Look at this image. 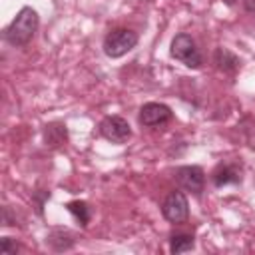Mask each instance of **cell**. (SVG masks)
I'll use <instances>...</instances> for the list:
<instances>
[{
    "mask_svg": "<svg viewBox=\"0 0 255 255\" xmlns=\"http://www.w3.org/2000/svg\"><path fill=\"white\" fill-rule=\"evenodd\" d=\"M0 251H2L4 255H12V253L18 251V245H16L10 237H2V239H0Z\"/></svg>",
    "mask_w": 255,
    "mask_h": 255,
    "instance_id": "cell-14",
    "label": "cell"
},
{
    "mask_svg": "<svg viewBox=\"0 0 255 255\" xmlns=\"http://www.w3.org/2000/svg\"><path fill=\"white\" fill-rule=\"evenodd\" d=\"M171 120V110L159 102H147L139 110V124L145 128H155Z\"/></svg>",
    "mask_w": 255,
    "mask_h": 255,
    "instance_id": "cell-7",
    "label": "cell"
},
{
    "mask_svg": "<svg viewBox=\"0 0 255 255\" xmlns=\"http://www.w3.org/2000/svg\"><path fill=\"white\" fill-rule=\"evenodd\" d=\"M243 6H245V10H247V12L255 14V0H243Z\"/></svg>",
    "mask_w": 255,
    "mask_h": 255,
    "instance_id": "cell-15",
    "label": "cell"
},
{
    "mask_svg": "<svg viewBox=\"0 0 255 255\" xmlns=\"http://www.w3.org/2000/svg\"><path fill=\"white\" fill-rule=\"evenodd\" d=\"M100 133L112 143H124L131 137V128L122 116H108L100 122Z\"/></svg>",
    "mask_w": 255,
    "mask_h": 255,
    "instance_id": "cell-4",
    "label": "cell"
},
{
    "mask_svg": "<svg viewBox=\"0 0 255 255\" xmlns=\"http://www.w3.org/2000/svg\"><path fill=\"white\" fill-rule=\"evenodd\" d=\"M137 44V34L128 28L112 30L104 40V54L108 58H122L128 52H131Z\"/></svg>",
    "mask_w": 255,
    "mask_h": 255,
    "instance_id": "cell-3",
    "label": "cell"
},
{
    "mask_svg": "<svg viewBox=\"0 0 255 255\" xmlns=\"http://www.w3.org/2000/svg\"><path fill=\"white\" fill-rule=\"evenodd\" d=\"M215 64L223 72H235L239 68V58L233 52H229L227 48H217L215 50Z\"/></svg>",
    "mask_w": 255,
    "mask_h": 255,
    "instance_id": "cell-11",
    "label": "cell"
},
{
    "mask_svg": "<svg viewBox=\"0 0 255 255\" xmlns=\"http://www.w3.org/2000/svg\"><path fill=\"white\" fill-rule=\"evenodd\" d=\"M175 181L181 189L199 195L205 185V173L199 165H181L175 169Z\"/></svg>",
    "mask_w": 255,
    "mask_h": 255,
    "instance_id": "cell-5",
    "label": "cell"
},
{
    "mask_svg": "<svg viewBox=\"0 0 255 255\" xmlns=\"http://www.w3.org/2000/svg\"><path fill=\"white\" fill-rule=\"evenodd\" d=\"M241 179V171L237 165H219L213 173V183L215 187H223V185H229V183H237Z\"/></svg>",
    "mask_w": 255,
    "mask_h": 255,
    "instance_id": "cell-9",
    "label": "cell"
},
{
    "mask_svg": "<svg viewBox=\"0 0 255 255\" xmlns=\"http://www.w3.org/2000/svg\"><path fill=\"white\" fill-rule=\"evenodd\" d=\"M225 2H233V0H225Z\"/></svg>",
    "mask_w": 255,
    "mask_h": 255,
    "instance_id": "cell-16",
    "label": "cell"
},
{
    "mask_svg": "<svg viewBox=\"0 0 255 255\" xmlns=\"http://www.w3.org/2000/svg\"><path fill=\"white\" fill-rule=\"evenodd\" d=\"M42 135H44V143H46L48 147H60V145L66 143V139H68V129H66L64 124L54 122V124L44 126Z\"/></svg>",
    "mask_w": 255,
    "mask_h": 255,
    "instance_id": "cell-8",
    "label": "cell"
},
{
    "mask_svg": "<svg viewBox=\"0 0 255 255\" xmlns=\"http://www.w3.org/2000/svg\"><path fill=\"white\" fill-rule=\"evenodd\" d=\"M46 243H48L54 251H68V249L74 247V237H72V233L66 231V229H54V231H50Z\"/></svg>",
    "mask_w": 255,
    "mask_h": 255,
    "instance_id": "cell-10",
    "label": "cell"
},
{
    "mask_svg": "<svg viewBox=\"0 0 255 255\" xmlns=\"http://www.w3.org/2000/svg\"><path fill=\"white\" fill-rule=\"evenodd\" d=\"M66 207L82 225H88V221H90V207H88L86 201H70Z\"/></svg>",
    "mask_w": 255,
    "mask_h": 255,
    "instance_id": "cell-13",
    "label": "cell"
},
{
    "mask_svg": "<svg viewBox=\"0 0 255 255\" xmlns=\"http://www.w3.org/2000/svg\"><path fill=\"white\" fill-rule=\"evenodd\" d=\"M169 54H171V58H175L177 62H181L187 68H199L203 64L199 48L195 46V40L189 34H177L171 40Z\"/></svg>",
    "mask_w": 255,
    "mask_h": 255,
    "instance_id": "cell-2",
    "label": "cell"
},
{
    "mask_svg": "<svg viewBox=\"0 0 255 255\" xmlns=\"http://www.w3.org/2000/svg\"><path fill=\"white\" fill-rule=\"evenodd\" d=\"M38 30V12L30 6H24L16 18L6 26L4 30V40L10 44V46H26L34 34Z\"/></svg>",
    "mask_w": 255,
    "mask_h": 255,
    "instance_id": "cell-1",
    "label": "cell"
},
{
    "mask_svg": "<svg viewBox=\"0 0 255 255\" xmlns=\"http://www.w3.org/2000/svg\"><path fill=\"white\" fill-rule=\"evenodd\" d=\"M161 213L171 223H183L189 215V203H187L185 193L183 191H171L161 205Z\"/></svg>",
    "mask_w": 255,
    "mask_h": 255,
    "instance_id": "cell-6",
    "label": "cell"
},
{
    "mask_svg": "<svg viewBox=\"0 0 255 255\" xmlns=\"http://www.w3.org/2000/svg\"><path fill=\"white\" fill-rule=\"evenodd\" d=\"M193 249V237L191 235H185V233H177L171 237L169 241V251L171 253H185Z\"/></svg>",
    "mask_w": 255,
    "mask_h": 255,
    "instance_id": "cell-12",
    "label": "cell"
}]
</instances>
